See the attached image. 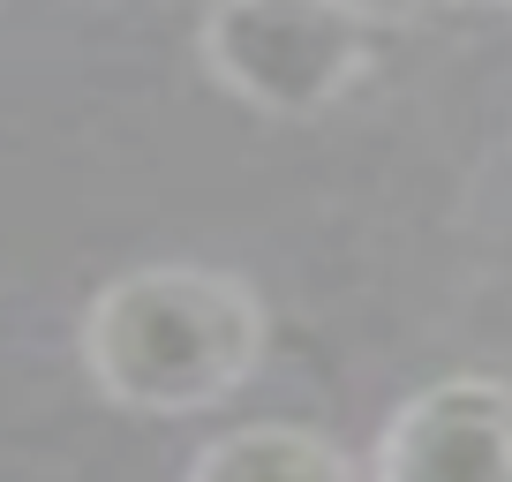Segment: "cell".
<instances>
[{"mask_svg":"<svg viewBox=\"0 0 512 482\" xmlns=\"http://www.w3.org/2000/svg\"><path fill=\"white\" fill-rule=\"evenodd\" d=\"M264 302L211 264H144L91 294L83 370L128 415H204L264 362Z\"/></svg>","mask_w":512,"mask_h":482,"instance_id":"1","label":"cell"},{"mask_svg":"<svg viewBox=\"0 0 512 482\" xmlns=\"http://www.w3.org/2000/svg\"><path fill=\"white\" fill-rule=\"evenodd\" d=\"M384 53L369 0H211L196 23V61L226 98L272 121L339 106Z\"/></svg>","mask_w":512,"mask_h":482,"instance_id":"2","label":"cell"},{"mask_svg":"<svg viewBox=\"0 0 512 482\" xmlns=\"http://www.w3.org/2000/svg\"><path fill=\"white\" fill-rule=\"evenodd\" d=\"M369 475L384 482H512V385L505 377H437L392 407Z\"/></svg>","mask_w":512,"mask_h":482,"instance_id":"3","label":"cell"},{"mask_svg":"<svg viewBox=\"0 0 512 482\" xmlns=\"http://www.w3.org/2000/svg\"><path fill=\"white\" fill-rule=\"evenodd\" d=\"M354 452L347 445H332L324 430H309V422H249V430H226V437H211L204 452L189 460V475L196 482H226V475H287V482H347L354 475Z\"/></svg>","mask_w":512,"mask_h":482,"instance_id":"4","label":"cell"},{"mask_svg":"<svg viewBox=\"0 0 512 482\" xmlns=\"http://www.w3.org/2000/svg\"><path fill=\"white\" fill-rule=\"evenodd\" d=\"M452 8H497V16H512V0H452Z\"/></svg>","mask_w":512,"mask_h":482,"instance_id":"5","label":"cell"}]
</instances>
